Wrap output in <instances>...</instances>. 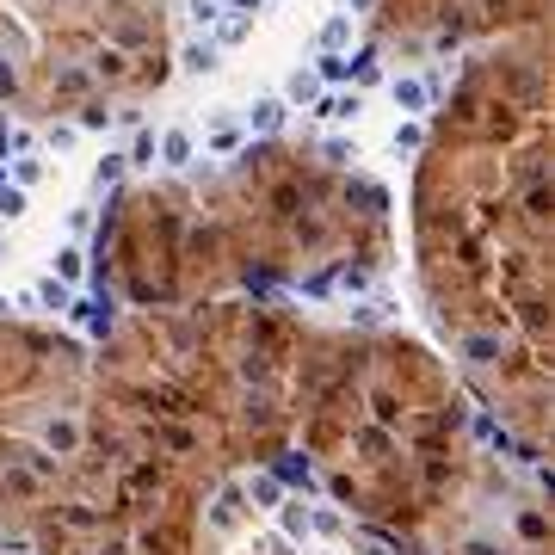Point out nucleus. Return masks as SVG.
Instances as JSON below:
<instances>
[{"instance_id":"nucleus-1","label":"nucleus","mask_w":555,"mask_h":555,"mask_svg":"<svg viewBox=\"0 0 555 555\" xmlns=\"http://www.w3.org/2000/svg\"><path fill=\"white\" fill-rule=\"evenodd\" d=\"M284 105H315L321 99V81H315V68H296L290 81H284V93H278Z\"/></svg>"},{"instance_id":"nucleus-2","label":"nucleus","mask_w":555,"mask_h":555,"mask_svg":"<svg viewBox=\"0 0 555 555\" xmlns=\"http://www.w3.org/2000/svg\"><path fill=\"white\" fill-rule=\"evenodd\" d=\"M179 68H185V74H216V68H222V50L210 44V37H204V44H185Z\"/></svg>"},{"instance_id":"nucleus-3","label":"nucleus","mask_w":555,"mask_h":555,"mask_svg":"<svg viewBox=\"0 0 555 555\" xmlns=\"http://www.w3.org/2000/svg\"><path fill=\"white\" fill-rule=\"evenodd\" d=\"M284 118H290V105H284V99H253V130H259V136L284 130Z\"/></svg>"},{"instance_id":"nucleus-4","label":"nucleus","mask_w":555,"mask_h":555,"mask_svg":"<svg viewBox=\"0 0 555 555\" xmlns=\"http://www.w3.org/2000/svg\"><path fill=\"white\" fill-rule=\"evenodd\" d=\"M389 93H395V105H401V111H426V81H414V74H395Z\"/></svg>"},{"instance_id":"nucleus-5","label":"nucleus","mask_w":555,"mask_h":555,"mask_svg":"<svg viewBox=\"0 0 555 555\" xmlns=\"http://www.w3.org/2000/svg\"><path fill=\"white\" fill-rule=\"evenodd\" d=\"M346 81H358V87H377V81H383V62H377V50H358V56L346 62Z\"/></svg>"},{"instance_id":"nucleus-6","label":"nucleus","mask_w":555,"mask_h":555,"mask_svg":"<svg viewBox=\"0 0 555 555\" xmlns=\"http://www.w3.org/2000/svg\"><path fill=\"white\" fill-rule=\"evenodd\" d=\"M185 161H192V136H185V130H167V136H161V167H185Z\"/></svg>"},{"instance_id":"nucleus-7","label":"nucleus","mask_w":555,"mask_h":555,"mask_svg":"<svg viewBox=\"0 0 555 555\" xmlns=\"http://www.w3.org/2000/svg\"><path fill=\"white\" fill-rule=\"evenodd\" d=\"M358 105H364V99H358V87H352V93H333V99H315L321 118H358Z\"/></svg>"},{"instance_id":"nucleus-8","label":"nucleus","mask_w":555,"mask_h":555,"mask_svg":"<svg viewBox=\"0 0 555 555\" xmlns=\"http://www.w3.org/2000/svg\"><path fill=\"white\" fill-rule=\"evenodd\" d=\"M81 272H87V253H81V247H62V253H56V284H74Z\"/></svg>"},{"instance_id":"nucleus-9","label":"nucleus","mask_w":555,"mask_h":555,"mask_svg":"<svg viewBox=\"0 0 555 555\" xmlns=\"http://www.w3.org/2000/svg\"><path fill=\"white\" fill-rule=\"evenodd\" d=\"M37 303H44V309H56V315H68V309H74V296H68V284L44 278V284H37Z\"/></svg>"},{"instance_id":"nucleus-10","label":"nucleus","mask_w":555,"mask_h":555,"mask_svg":"<svg viewBox=\"0 0 555 555\" xmlns=\"http://www.w3.org/2000/svg\"><path fill=\"white\" fill-rule=\"evenodd\" d=\"M247 31H253V19H235V13H229V19H216V37H210V44H216V50H222V44H241Z\"/></svg>"},{"instance_id":"nucleus-11","label":"nucleus","mask_w":555,"mask_h":555,"mask_svg":"<svg viewBox=\"0 0 555 555\" xmlns=\"http://www.w3.org/2000/svg\"><path fill=\"white\" fill-rule=\"evenodd\" d=\"M346 37H352V19L340 13V19H327V25H321V50H333V56H340V44H346Z\"/></svg>"},{"instance_id":"nucleus-12","label":"nucleus","mask_w":555,"mask_h":555,"mask_svg":"<svg viewBox=\"0 0 555 555\" xmlns=\"http://www.w3.org/2000/svg\"><path fill=\"white\" fill-rule=\"evenodd\" d=\"M37 179H44V161H37V155H19V161H13V185L25 192V185H37Z\"/></svg>"},{"instance_id":"nucleus-13","label":"nucleus","mask_w":555,"mask_h":555,"mask_svg":"<svg viewBox=\"0 0 555 555\" xmlns=\"http://www.w3.org/2000/svg\"><path fill=\"white\" fill-rule=\"evenodd\" d=\"M389 142H395V155H414V148L426 142V130H420V124H395V136H389Z\"/></svg>"},{"instance_id":"nucleus-14","label":"nucleus","mask_w":555,"mask_h":555,"mask_svg":"<svg viewBox=\"0 0 555 555\" xmlns=\"http://www.w3.org/2000/svg\"><path fill=\"white\" fill-rule=\"evenodd\" d=\"M124 179V155H105L99 167H93V185H99V192H105V185H118Z\"/></svg>"},{"instance_id":"nucleus-15","label":"nucleus","mask_w":555,"mask_h":555,"mask_svg":"<svg viewBox=\"0 0 555 555\" xmlns=\"http://www.w3.org/2000/svg\"><path fill=\"white\" fill-rule=\"evenodd\" d=\"M315 81H346V56L321 50V62H315Z\"/></svg>"},{"instance_id":"nucleus-16","label":"nucleus","mask_w":555,"mask_h":555,"mask_svg":"<svg viewBox=\"0 0 555 555\" xmlns=\"http://www.w3.org/2000/svg\"><path fill=\"white\" fill-rule=\"evenodd\" d=\"M124 167H155V136H136V148H130V155H124Z\"/></svg>"},{"instance_id":"nucleus-17","label":"nucleus","mask_w":555,"mask_h":555,"mask_svg":"<svg viewBox=\"0 0 555 555\" xmlns=\"http://www.w3.org/2000/svg\"><path fill=\"white\" fill-rule=\"evenodd\" d=\"M0 216H25V192H19V185H7V179H0Z\"/></svg>"},{"instance_id":"nucleus-18","label":"nucleus","mask_w":555,"mask_h":555,"mask_svg":"<svg viewBox=\"0 0 555 555\" xmlns=\"http://www.w3.org/2000/svg\"><path fill=\"white\" fill-rule=\"evenodd\" d=\"M192 19H198V25H216V19H222V0H192Z\"/></svg>"},{"instance_id":"nucleus-19","label":"nucleus","mask_w":555,"mask_h":555,"mask_svg":"<svg viewBox=\"0 0 555 555\" xmlns=\"http://www.w3.org/2000/svg\"><path fill=\"white\" fill-rule=\"evenodd\" d=\"M99 74H105V81H118V74H124V56L105 50V56H99Z\"/></svg>"},{"instance_id":"nucleus-20","label":"nucleus","mask_w":555,"mask_h":555,"mask_svg":"<svg viewBox=\"0 0 555 555\" xmlns=\"http://www.w3.org/2000/svg\"><path fill=\"white\" fill-rule=\"evenodd\" d=\"M81 124H87V130H105V124H111V111H105V105H87V111H81Z\"/></svg>"},{"instance_id":"nucleus-21","label":"nucleus","mask_w":555,"mask_h":555,"mask_svg":"<svg viewBox=\"0 0 555 555\" xmlns=\"http://www.w3.org/2000/svg\"><path fill=\"white\" fill-rule=\"evenodd\" d=\"M62 93H87V68H68L62 74Z\"/></svg>"},{"instance_id":"nucleus-22","label":"nucleus","mask_w":555,"mask_h":555,"mask_svg":"<svg viewBox=\"0 0 555 555\" xmlns=\"http://www.w3.org/2000/svg\"><path fill=\"white\" fill-rule=\"evenodd\" d=\"M210 148H216V155H229V148H241V136H235V130H216Z\"/></svg>"},{"instance_id":"nucleus-23","label":"nucleus","mask_w":555,"mask_h":555,"mask_svg":"<svg viewBox=\"0 0 555 555\" xmlns=\"http://www.w3.org/2000/svg\"><path fill=\"white\" fill-rule=\"evenodd\" d=\"M50 148H74V124H56L50 130Z\"/></svg>"},{"instance_id":"nucleus-24","label":"nucleus","mask_w":555,"mask_h":555,"mask_svg":"<svg viewBox=\"0 0 555 555\" xmlns=\"http://www.w3.org/2000/svg\"><path fill=\"white\" fill-rule=\"evenodd\" d=\"M229 7H235V19H253L259 7H266V0H229Z\"/></svg>"},{"instance_id":"nucleus-25","label":"nucleus","mask_w":555,"mask_h":555,"mask_svg":"<svg viewBox=\"0 0 555 555\" xmlns=\"http://www.w3.org/2000/svg\"><path fill=\"white\" fill-rule=\"evenodd\" d=\"M13 87H19V81H13V68L0 62V99H13Z\"/></svg>"},{"instance_id":"nucleus-26","label":"nucleus","mask_w":555,"mask_h":555,"mask_svg":"<svg viewBox=\"0 0 555 555\" xmlns=\"http://www.w3.org/2000/svg\"><path fill=\"white\" fill-rule=\"evenodd\" d=\"M346 7H358V13H364V7H370V0H346Z\"/></svg>"},{"instance_id":"nucleus-27","label":"nucleus","mask_w":555,"mask_h":555,"mask_svg":"<svg viewBox=\"0 0 555 555\" xmlns=\"http://www.w3.org/2000/svg\"><path fill=\"white\" fill-rule=\"evenodd\" d=\"M0 253H7V247H0Z\"/></svg>"}]
</instances>
